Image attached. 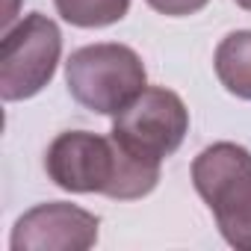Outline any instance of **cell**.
Instances as JSON below:
<instances>
[{
  "instance_id": "obj_1",
  "label": "cell",
  "mask_w": 251,
  "mask_h": 251,
  "mask_svg": "<svg viewBox=\"0 0 251 251\" xmlns=\"http://www.w3.org/2000/svg\"><path fill=\"white\" fill-rule=\"evenodd\" d=\"M48 177L77 195H106L112 201H136L160 183V163L127 154L112 136L89 130L59 133L45 154Z\"/></svg>"
},
{
  "instance_id": "obj_2",
  "label": "cell",
  "mask_w": 251,
  "mask_h": 251,
  "mask_svg": "<svg viewBox=\"0 0 251 251\" xmlns=\"http://www.w3.org/2000/svg\"><path fill=\"white\" fill-rule=\"evenodd\" d=\"M192 183L227 245L251 251V151L216 142L192 160Z\"/></svg>"
},
{
  "instance_id": "obj_3",
  "label": "cell",
  "mask_w": 251,
  "mask_h": 251,
  "mask_svg": "<svg viewBox=\"0 0 251 251\" xmlns=\"http://www.w3.org/2000/svg\"><path fill=\"white\" fill-rule=\"evenodd\" d=\"M65 83L80 106L98 115H118L145 92V65L127 45H86L68 56Z\"/></svg>"
},
{
  "instance_id": "obj_4",
  "label": "cell",
  "mask_w": 251,
  "mask_h": 251,
  "mask_svg": "<svg viewBox=\"0 0 251 251\" xmlns=\"http://www.w3.org/2000/svg\"><path fill=\"white\" fill-rule=\"evenodd\" d=\"M189 133V109L183 98L166 86H145V92L112 115V139L139 160L163 163Z\"/></svg>"
},
{
  "instance_id": "obj_5",
  "label": "cell",
  "mask_w": 251,
  "mask_h": 251,
  "mask_svg": "<svg viewBox=\"0 0 251 251\" xmlns=\"http://www.w3.org/2000/svg\"><path fill=\"white\" fill-rule=\"evenodd\" d=\"M62 56V33L42 12L24 15L0 39V98L27 100L39 95L56 74Z\"/></svg>"
},
{
  "instance_id": "obj_6",
  "label": "cell",
  "mask_w": 251,
  "mask_h": 251,
  "mask_svg": "<svg viewBox=\"0 0 251 251\" xmlns=\"http://www.w3.org/2000/svg\"><path fill=\"white\" fill-rule=\"evenodd\" d=\"M98 216L68 204L48 201L27 210L9 236L12 251H86L98 242Z\"/></svg>"
},
{
  "instance_id": "obj_7",
  "label": "cell",
  "mask_w": 251,
  "mask_h": 251,
  "mask_svg": "<svg viewBox=\"0 0 251 251\" xmlns=\"http://www.w3.org/2000/svg\"><path fill=\"white\" fill-rule=\"evenodd\" d=\"M213 65L219 83L230 95L251 100V30H236L225 36L216 48Z\"/></svg>"
},
{
  "instance_id": "obj_8",
  "label": "cell",
  "mask_w": 251,
  "mask_h": 251,
  "mask_svg": "<svg viewBox=\"0 0 251 251\" xmlns=\"http://www.w3.org/2000/svg\"><path fill=\"white\" fill-rule=\"evenodd\" d=\"M53 3L62 21H68L71 27H83V30L118 24L130 12V0H53Z\"/></svg>"
},
{
  "instance_id": "obj_9",
  "label": "cell",
  "mask_w": 251,
  "mask_h": 251,
  "mask_svg": "<svg viewBox=\"0 0 251 251\" xmlns=\"http://www.w3.org/2000/svg\"><path fill=\"white\" fill-rule=\"evenodd\" d=\"M145 3L160 12V15H169V18H186V15H195L201 12L210 0H145Z\"/></svg>"
},
{
  "instance_id": "obj_10",
  "label": "cell",
  "mask_w": 251,
  "mask_h": 251,
  "mask_svg": "<svg viewBox=\"0 0 251 251\" xmlns=\"http://www.w3.org/2000/svg\"><path fill=\"white\" fill-rule=\"evenodd\" d=\"M236 6L245 9V12H251V0H236Z\"/></svg>"
}]
</instances>
